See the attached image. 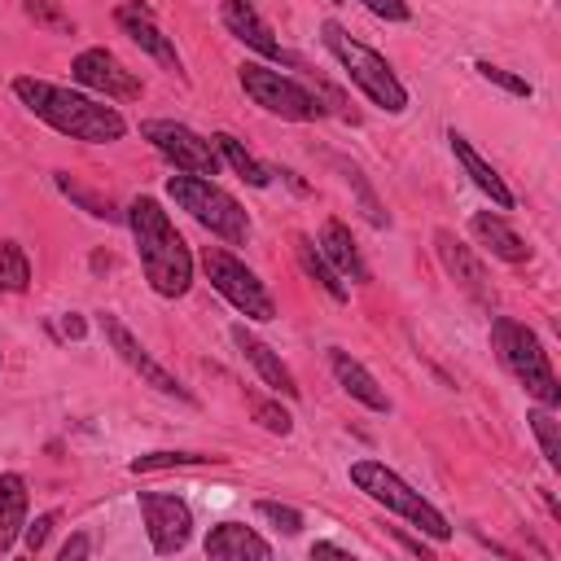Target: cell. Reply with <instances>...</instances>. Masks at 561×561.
Segmentation results:
<instances>
[{
	"label": "cell",
	"instance_id": "cell-19",
	"mask_svg": "<svg viewBox=\"0 0 561 561\" xmlns=\"http://www.w3.org/2000/svg\"><path fill=\"white\" fill-rule=\"evenodd\" d=\"M469 237L491 254V259H500V263H526L530 259V245L504 224V215H495V210H473L469 215Z\"/></svg>",
	"mask_w": 561,
	"mask_h": 561
},
{
	"label": "cell",
	"instance_id": "cell-34",
	"mask_svg": "<svg viewBox=\"0 0 561 561\" xmlns=\"http://www.w3.org/2000/svg\"><path fill=\"white\" fill-rule=\"evenodd\" d=\"M53 526H57V508H48V513H39L35 522H26V526H22V543H26V552H44Z\"/></svg>",
	"mask_w": 561,
	"mask_h": 561
},
{
	"label": "cell",
	"instance_id": "cell-21",
	"mask_svg": "<svg viewBox=\"0 0 561 561\" xmlns=\"http://www.w3.org/2000/svg\"><path fill=\"white\" fill-rule=\"evenodd\" d=\"M320 254L329 259V267L342 276V280H355V285H368V263L351 237V228L342 219H324L320 224Z\"/></svg>",
	"mask_w": 561,
	"mask_h": 561
},
{
	"label": "cell",
	"instance_id": "cell-1",
	"mask_svg": "<svg viewBox=\"0 0 561 561\" xmlns=\"http://www.w3.org/2000/svg\"><path fill=\"white\" fill-rule=\"evenodd\" d=\"M13 96L39 118L48 123L53 131L70 136V140H83V145H114L127 136V118L88 96V92H75L66 83H48V79H35V75H18L13 79Z\"/></svg>",
	"mask_w": 561,
	"mask_h": 561
},
{
	"label": "cell",
	"instance_id": "cell-17",
	"mask_svg": "<svg viewBox=\"0 0 561 561\" xmlns=\"http://www.w3.org/2000/svg\"><path fill=\"white\" fill-rule=\"evenodd\" d=\"M447 145H451V153H456L460 171L473 180V188H478V193H486L495 210H513V193H508L504 175H500V171H495V167H491V162L469 145V136H460V131L451 127V131H447Z\"/></svg>",
	"mask_w": 561,
	"mask_h": 561
},
{
	"label": "cell",
	"instance_id": "cell-11",
	"mask_svg": "<svg viewBox=\"0 0 561 561\" xmlns=\"http://www.w3.org/2000/svg\"><path fill=\"white\" fill-rule=\"evenodd\" d=\"M101 333H105V346H110V351H114V355H118V359H123V364H127L145 386H153L158 394H171V399H180V403H197V399L180 386V377H175V373H167V368H162V364L140 346V337H136V333H131L114 311H101Z\"/></svg>",
	"mask_w": 561,
	"mask_h": 561
},
{
	"label": "cell",
	"instance_id": "cell-3",
	"mask_svg": "<svg viewBox=\"0 0 561 561\" xmlns=\"http://www.w3.org/2000/svg\"><path fill=\"white\" fill-rule=\"evenodd\" d=\"M320 44L337 57V66L346 70V79L377 105V110H386V114H403L408 110V88L399 83V75H394V66L377 53V48H368V44H359L342 22H320Z\"/></svg>",
	"mask_w": 561,
	"mask_h": 561
},
{
	"label": "cell",
	"instance_id": "cell-2",
	"mask_svg": "<svg viewBox=\"0 0 561 561\" xmlns=\"http://www.w3.org/2000/svg\"><path fill=\"white\" fill-rule=\"evenodd\" d=\"M123 219L131 228L136 259H140V272L149 280V289L158 298H184L193 289V250L175 232V224L162 210V202L149 197V193H140V197L127 202Z\"/></svg>",
	"mask_w": 561,
	"mask_h": 561
},
{
	"label": "cell",
	"instance_id": "cell-23",
	"mask_svg": "<svg viewBox=\"0 0 561 561\" xmlns=\"http://www.w3.org/2000/svg\"><path fill=\"white\" fill-rule=\"evenodd\" d=\"M210 140H215L219 158H224V162H228V167H232L250 188H267V184H272V171H267V167H263V162H259V158H254V153H250L232 131H215Z\"/></svg>",
	"mask_w": 561,
	"mask_h": 561
},
{
	"label": "cell",
	"instance_id": "cell-20",
	"mask_svg": "<svg viewBox=\"0 0 561 561\" xmlns=\"http://www.w3.org/2000/svg\"><path fill=\"white\" fill-rule=\"evenodd\" d=\"M329 368H333V377H337V386L355 399V403H364L368 412H390V399H386V390L377 386V377L351 355V351H342V346H329Z\"/></svg>",
	"mask_w": 561,
	"mask_h": 561
},
{
	"label": "cell",
	"instance_id": "cell-24",
	"mask_svg": "<svg viewBox=\"0 0 561 561\" xmlns=\"http://www.w3.org/2000/svg\"><path fill=\"white\" fill-rule=\"evenodd\" d=\"M294 254H298L302 272H307V276H311V280H316L333 302H346V280L329 267V259L316 250V241H311V237H302V232H298V237H294Z\"/></svg>",
	"mask_w": 561,
	"mask_h": 561
},
{
	"label": "cell",
	"instance_id": "cell-41",
	"mask_svg": "<svg viewBox=\"0 0 561 561\" xmlns=\"http://www.w3.org/2000/svg\"><path fill=\"white\" fill-rule=\"evenodd\" d=\"M0 364H4V351H0Z\"/></svg>",
	"mask_w": 561,
	"mask_h": 561
},
{
	"label": "cell",
	"instance_id": "cell-9",
	"mask_svg": "<svg viewBox=\"0 0 561 561\" xmlns=\"http://www.w3.org/2000/svg\"><path fill=\"white\" fill-rule=\"evenodd\" d=\"M140 140H149L175 171H188V175H219L224 158L215 149V140H206L202 131L175 123V118H145L140 123Z\"/></svg>",
	"mask_w": 561,
	"mask_h": 561
},
{
	"label": "cell",
	"instance_id": "cell-5",
	"mask_svg": "<svg viewBox=\"0 0 561 561\" xmlns=\"http://www.w3.org/2000/svg\"><path fill=\"white\" fill-rule=\"evenodd\" d=\"M351 482H355V491H364L373 504H381L386 513L403 517L408 526H416V530L430 535L434 543H447V539H451V522L443 517V508L430 504V500H425L412 482H403L390 465H381V460H355V465H351Z\"/></svg>",
	"mask_w": 561,
	"mask_h": 561
},
{
	"label": "cell",
	"instance_id": "cell-12",
	"mask_svg": "<svg viewBox=\"0 0 561 561\" xmlns=\"http://www.w3.org/2000/svg\"><path fill=\"white\" fill-rule=\"evenodd\" d=\"M140 517H145V535L158 557H171L193 539V508L180 495L140 491Z\"/></svg>",
	"mask_w": 561,
	"mask_h": 561
},
{
	"label": "cell",
	"instance_id": "cell-16",
	"mask_svg": "<svg viewBox=\"0 0 561 561\" xmlns=\"http://www.w3.org/2000/svg\"><path fill=\"white\" fill-rule=\"evenodd\" d=\"M232 342H237V351L245 355V364H254V373H259V381L272 390V394H285V399H298V381H294V373H289V364L259 337V333H250L245 324H232Z\"/></svg>",
	"mask_w": 561,
	"mask_h": 561
},
{
	"label": "cell",
	"instance_id": "cell-4",
	"mask_svg": "<svg viewBox=\"0 0 561 561\" xmlns=\"http://www.w3.org/2000/svg\"><path fill=\"white\" fill-rule=\"evenodd\" d=\"M491 346L500 355V364L513 373V381L543 408H561V381L552 373V359L539 342L535 329H526L513 316H495L491 320Z\"/></svg>",
	"mask_w": 561,
	"mask_h": 561
},
{
	"label": "cell",
	"instance_id": "cell-39",
	"mask_svg": "<svg viewBox=\"0 0 561 561\" xmlns=\"http://www.w3.org/2000/svg\"><path fill=\"white\" fill-rule=\"evenodd\" d=\"M61 333H66V337H83V320H79L75 311H70V316H61Z\"/></svg>",
	"mask_w": 561,
	"mask_h": 561
},
{
	"label": "cell",
	"instance_id": "cell-29",
	"mask_svg": "<svg viewBox=\"0 0 561 561\" xmlns=\"http://www.w3.org/2000/svg\"><path fill=\"white\" fill-rule=\"evenodd\" d=\"M337 171H342V180H346V184L355 188V197H359V210H364V219H368L373 228H386V224H390V215L381 210V202H377L373 184L364 180V171H359L355 162H342V158H337Z\"/></svg>",
	"mask_w": 561,
	"mask_h": 561
},
{
	"label": "cell",
	"instance_id": "cell-10",
	"mask_svg": "<svg viewBox=\"0 0 561 561\" xmlns=\"http://www.w3.org/2000/svg\"><path fill=\"white\" fill-rule=\"evenodd\" d=\"M70 79H75L79 88L105 96V101H140V96H145L140 75L127 70V66H123L110 48H101V44L75 53V61H70Z\"/></svg>",
	"mask_w": 561,
	"mask_h": 561
},
{
	"label": "cell",
	"instance_id": "cell-27",
	"mask_svg": "<svg viewBox=\"0 0 561 561\" xmlns=\"http://www.w3.org/2000/svg\"><path fill=\"white\" fill-rule=\"evenodd\" d=\"M53 184H57V188H61V193H66V197H70V202L79 206V210H88L92 219H118L114 202H110L105 193H92L88 184H79V180H75L70 171H57V175H53Z\"/></svg>",
	"mask_w": 561,
	"mask_h": 561
},
{
	"label": "cell",
	"instance_id": "cell-30",
	"mask_svg": "<svg viewBox=\"0 0 561 561\" xmlns=\"http://www.w3.org/2000/svg\"><path fill=\"white\" fill-rule=\"evenodd\" d=\"M22 13H26L35 26L53 31V35H75V22L57 9V0H26V4H22Z\"/></svg>",
	"mask_w": 561,
	"mask_h": 561
},
{
	"label": "cell",
	"instance_id": "cell-22",
	"mask_svg": "<svg viewBox=\"0 0 561 561\" xmlns=\"http://www.w3.org/2000/svg\"><path fill=\"white\" fill-rule=\"evenodd\" d=\"M26 513H31L26 478L22 473H0V557L18 543V535L26 526Z\"/></svg>",
	"mask_w": 561,
	"mask_h": 561
},
{
	"label": "cell",
	"instance_id": "cell-32",
	"mask_svg": "<svg viewBox=\"0 0 561 561\" xmlns=\"http://www.w3.org/2000/svg\"><path fill=\"white\" fill-rule=\"evenodd\" d=\"M250 408H254V421H259L267 434H280V438H285V434L294 430V416H289V412H285L276 399H254Z\"/></svg>",
	"mask_w": 561,
	"mask_h": 561
},
{
	"label": "cell",
	"instance_id": "cell-33",
	"mask_svg": "<svg viewBox=\"0 0 561 561\" xmlns=\"http://www.w3.org/2000/svg\"><path fill=\"white\" fill-rule=\"evenodd\" d=\"M473 70H478L486 83H495V88H504V92H513V96H530V83H526L522 75H513V70L495 66V61H478Z\"/></svg>",
	"mask_w": 561,
	"mask_h": 561
},
{
	"label": "cell",
	"instance_id": "cell-14",
	"mask_svg": "<svg viewBox=\"0 0 561 561\" xmlns=\"http://www.w3.org/2000/svg\"><path fill=\"white\" fill-rule=\"evenodd\" d=\"M114 22L123 26V35L136 44V48H145L167 75H175V79H184V61H180V53H175V44H171V35L153 22V13L140 4V0H118V9H114Z\"/></svg>",
	"mask_w": 561,
	"mask_h": 561
},
{
	"label": "cell",
	"instance_id": "cell-26",
	"mask_svg": "<svg viewBox=\"0 0 561 561\" xmlns=\"http://www.w3.org/2000/svg\"><path fill=\"white\" fill-rule=\"evenodd\" d=\"M228 456H206V451H145L127 469L131 473H162V469H188V465H224Z\"/></svg>",
	"mask_w": 561,
	"mask_h": 561
},
{
	"label": "cell",
	"instance_id": "cell-7",
	"mask_svg": "<svg viewBox=\"0 0 561 561\" xmlns=\"http://www.w3.org/2000/svg\"><path fill=\"white\" fill-rule=\"evenodd\" d=\"M237 83L245 88V96L259 110L285 118V123H316L324 114V105H320V96L311 88H302L294 75H280V70H272L263 61H241L237 66Z\"/></svg>",
	"mask_w": 561,
	"mask_h": 561
},
{
	"label": "cell",
	"instance_id": "cell-40",
	"mask_svg": "<svg viewBox=\"0 0 561 561\" xmlns=\"http://www.w3.org/2000/svg\"><path fill=\"white\" fill-rule=\"evenodd\" d=\"M329 4H342V0H329Z\"/></svg>",
	"mask_w": 561,
	"mask_h": 561
},
{
	"label": "cell",
	"instance_id": "cell-28",
	"mask_svg": "<svg viewBox=\"0 0 561 561\" xmlns=\"http://www.w3.org/2000/svg\"><path fill=\"white\" fill-rule=\"evenodd\" d=\"M31 285V259L18 241H0V294H26Z\"/></svg>",
	"mask_w": 561,
	"mask_h": 561
},
{
	"label": "cell",
	"instance_id": "cell-15",
	"mask_svg": "<svg viewBox=\"0 0 561 561\" xmlns=\"http://www.w3.org/2000/svg\"><path fill=\"white\" fill-rule=\"evenodd\" d=\"M219 22H224V31L232 35V39H241L245 48H254L259 57H267V61H289V66H298L302 70V61L298 57H289L285 48H280V39L272 35V26L263 22V13L250 4V0H219Z\"/></svg>",
	"mask_w": 561,
	"mask_h": 561
},
{
	"label": "cell",
	"instance_id": "cell-6",
	"mask_svg": "<svg viewBox=\"0 0 561 561\" xmlns=\"http://www.w3.org/2000/svg\"><path fill=\"white\" fill-rule=\"evenodd\" d=\"M167 197L180 210H188V219L202 224L210 237H219L228 245H245L250 241V215H245V206L228 188H219L215 180L175 171V175H167Z\"/></svg>",
	"mask_w": 561,
	"mask_h": 561
},
{
	"label": "cell",
	"instance_id": "cell-35",
	"mask_svg": "<svg viewBox=\"0 0 561 561\" xmlns=\"http://www.w3.org/2000/svg\"><path fill=\"white\" fill-rule=\"evenodd\" d=\"M373 18H381V22H408L412 18V9H408V0H359Z\"/></svg>",
	"mask_w": 561,
	"mask_h": 561
},
{
	"label": "cell",
	"instance_id": "cell-18",
	"mask_svg": "<svg viewBox=\"0 0 561 561\" xmlns=\"http://www.w3.org/2000/svg\"><path fill=\"white\" fill-rule=\"evenodd\" d=\"M202 552H206V557H215V561H241V557L267 561V557H272V543H267L259 530L241 526V522H219V526H210V530H206Z\"/></svg>",
	"mask_w": 561,
	"mask_h": 561
},
{
	"label": "cell",
	"instance_id": "cell-8",
	"mask_svg": "<svg viewBox=\"0 0 561 561\" xmlns=\"http://www.w3.org/2000/svg\"><path fill=\"white\" fill-rule=\"evenodd\" d=\"M202 272H206V280H210V289H215L219 298H228L245 320H263V324L276 320V302H272L267 285H263L259 272L245 267L232 250L206 245V250H202Z\"/></svg>",
	"mask_w": 561,
	"mask_h": 561
},
{
	"label": "cell",
	"instance_id": "cell-38",
	"mask_svg": "<svg viewBox=\"0 0 561 561\" xmlns=\"http://www.w3.org/2000/svg\"><path fill=\"white\" fill-rule=\"evenodd\" d=\"M311 557H351L342 543H329V539H320V543H311Z\"/></svg>",
	"mask_w": 561,
	"mask_h": 561
},
{
	"label": "cell",
	"instance_id": "cell-13",
	"mask_svg": "<svg viewBox=\"0 0 561 561\" xmlns=\"http://www.w3.org/2000/svg\"><path fill=\"white\" fill-rule=\"evenodd\" d=\"M434 254H438L443 272H447V276H451L478 307H495V285H491L482 259L473 254V245H465L451 228H434Z\"/></svg>",
	"mask_w": 561,
	"mask_h": 561
},
{
	"label": "cell",
	"instance_id": "cell-25",
	"mask_svg": "<svg viewBox=\"0 0 561 561\" xmlns=\"http://www.w3.org/2000/svg\"><path fill=\"white\" fill-rule=\"evenodd\" d=\"M526 425H530V434H535V443H539L548 469H561V421H557V408L535 403V408L526 412Z\"/></svg>",
	"mask_w": 561,
	"mask_h": 561
},
{
	"label": "cell",
	"instance_id": "cell-31",
	"mask_svg": "<svg viewBox=\"0 0 561 561\" xmlns=\"http://www.w3.org/2000/svg\"><path fill=\"white\" fill-rule=\"evenodd\" d=\"M254 513H259L267 526H276L280 535H298V530H302V513H298L294 504H280V500H254Z\"/></svg>",
	"mask_w": 561,
	"mask_h": 561
},
{
	"label": "cell",
	"instance_id": "cell-37",
	"mask_svg": "<svg viewBox=\"0 0 561 561\" xmlns=\"http://www.w3.org/2000/svg\"><path fill=\"white\" fill-rule=\"evenodd\" d=\"M390 535H394V539H399V543H403V548H408V552H412V557H421V561H425V557H430V548H425V543H421V539H412V535H403V530H399V526H394V530H390Z\"/></svg>",
	"mask_w": 561,
	"mask_h": 561
},
{
	"label": "cell",
	"instance_id": "cell-36",
	"mask_svg": "<svg viewBox=\"0 0 561 561\" xmlns=\"http://www.w3.org/2000/svg\"><path fill=\"white\" fill-rule=\"evenodd\" d=\"M88 552H92V539H88V535H70V539L57 548L61 561H79V557H88Z\"/></svg>",
	"mask_w": 561,
	"mask_h": 561
}]
</instances>
